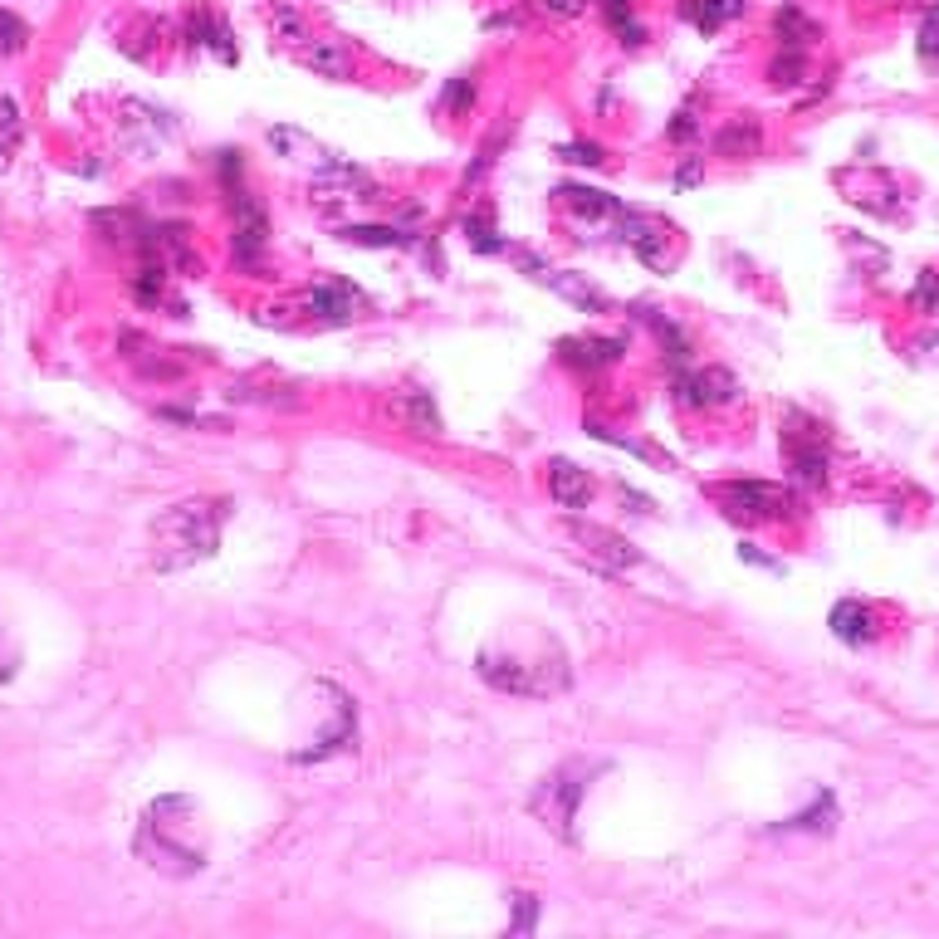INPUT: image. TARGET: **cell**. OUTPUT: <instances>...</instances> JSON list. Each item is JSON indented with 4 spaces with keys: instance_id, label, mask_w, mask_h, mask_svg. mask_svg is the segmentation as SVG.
<instances>
[{
    "instance_id": "cell-2",
    "label": "cell",
    "mask_w": 939,
    "mask_h": 939,
    "mask_svg": "<svg viewBox=\"0 0 939 939\" xmlns=\"http://www.w3.org/2000/svg\"><path fill=\"white\" fill-rule=\"evenodd\" d=\"M225 514H230L225 499H186V504H172L152 524V563L162 573H172V567H186L196 558H211L215 543H221Z\"/></svg>"
},
{
    "instance_id": "cell-5",
    "label": "cell",
    "mask_w": 939,
    "mask_h": 939,
    "mask_svg": "<svg viewBox=\"0 0 939 939\" xmlns=\"http://www.w3.org/2000/svg\"><path fill=\"white\" fill-rule=\"evenodd\" d=\"M567 534H573V543H583V553H592L602 567H612V573H626V567L641 563V553H636L631 543H626L622 534H612V528L602 524H583V518H567Z\"/></svg>"
},
{
    "instance_id": "cell-12",
    "label": "cell",
    "mask_w": 939,
    "mask_h": 939,
    "mask_svg": "<svg viewBox=\"0 0 939 939\" xmlns=\"http://www.w3.org/2000/svg\"><path fill=\"white\" fill-rule=\"evenodd\" d=\"M548 494H553L558 509H587L592 479H587V470H577L573 460H553V465H548Z\"/></svg>"
},
{
    "instance_id": "cell-3",
    "label": "cell",
    "mask_w": 939,
    "mask_h": 939,
    "mask_svg": "<svg viewBox=\"0 0 939 939\" xmlns=\"http://www.w3.org/2000/svg\"><path fill=\"white\" fill-rule=\"evenodd\" d=\"M577 798H583V782H577L573 768L553 773V778L538 782V792L528 798V807H534L538 822H548V827L558 831V837L573 841V817H577Z\"/></svg>"
},
{
    "instance_id": "cell-8",
    "label": "cell",
    "mask_w": 939,
    "mask_h": 939,
    "mask_svg": "<svg viewBox=\"0 0 939 939\" xmlns=\"http://www.w3.org/2000/svg\"><path fill=\"white\" fill-rule=\"evenodd\" d=\"M518 264H524L528 274H534L538 284H548V289H558L563 299H573L577 309H592V313H606V293L602 289H592L587 279H577L573 270H548V264H538L534 254H518Z\"/></svg>"
},
{
    "instance_id": "cell-14",
    "label": "cell",
    "mask_w": 939,
    "mask_h": 939,
    "mask_svg": "<svg viewBox=\"0 0 939 939\" xmlns=\"http://www.w3.org/2000/svg\"><path fill=\"white\" fill-rule=\"evenodd\" d=\"M270 147H274V152H284V156H289V162H309L313 172L333 162V152H328V147H323V142H313V137H303L299 127H274V133H270Z\"/></svg>"
},
{
    "instance_id": "cell-13",
    "label": "cell",
    "mask_w": 939,
    "mask_h": 939,
    "mask_svg": "<svg viewBox=\"0 0 939 939\" xmlns=\"http://www.w3.org/2000/svg\"><path fill=\"white\" fill-rule=\"evenodd\" d=\"M260 250H264V211L250 196H240L235 201V254L250 264V260H260Z\"/></svg>"
},
{
    "instance_id": "cell-15",
    "label": "cell",
    "mask_w": 939,
    "mask_h": 939,
    "mask_svg": "<svg viewBox=\"0 0 939 939\" xmlns=\"http://www.w3.org/2000/svg\"><path fill=\"white\" fill-rule=\"evenodd\" d=\"M563 358L573 362V367L597 372V367H612V362L622 358V342H616V338H567L563 342Z\"/></svg>"
},
{
    "instance_id": "cell-10",
    "label": "cell",
    "mask_w": 939,
    "mask_h": 939,
    "mask_svg": "<svg viewBox=\"0 0 939 939\" xmlns=\"http://www.w3.org/2000/svg\"><path fill=\"white\" fill-rule=\"evenodd\" d=\"M293 59H299V64L309 68V74L333 78V84L352 74V54L338 45V39H313V45L303 39V45H293Z\"/></svg>"
},
{
    "instance_id": "cell-11",
    "label": "cell",
    "mask_w": 939,
    "mask_h": 939,
    "mask_svg": "<svg viewBox=\"0 0 939 939\" xmlns=\"http://www.w3.org/2000/svg\"><path fill=\"white\" fill-rule=\"evenodd\" d=\"M303 309H309L318 323H348V318H358L362 293L348 289V284H318V289L303 299Z\"/></svg>"
},
{
    "instance_id": "cell-26",
    "label": "cell",
    "mask_w": 939,
    "mask_h": 939,
    "mask_svg": "<svg viewBox=\"0 0 939 939\" xmlns=\"http://www.w3.org/2000/svg\"><path fill=\"white\" fill-rule=\"evenodd\" d=\"M465 235L479 245V250H499V240H494V225H489V215H475V221H465Z\"/></svg>"
},
{
    "instance_id": "cell-28",
    "label": "cell",
    "mask_w": 939,
    "mask_h": 939,
    "mask_svg": "<svg viewBox=\"0 0 939 939\" xmlns=\"http://www.w3.org/2000/svg\"><path fill=\"white\" fill-rule=\"evenodd\" d=\"M538 10L558 20H573V15H583V0H538Z\"/></svg>"
},
{
    "instance_id": "cell-6",
    "label": "cell",
    "mask_w": 939,
    "mask_h": 939,
    "mask_svg": "<svg viewBox=\"0 0 939 939\" xmlns=\"http://www.w3.org/2000/svg\"><path fill=\"white\" fill-rule=\"evenodd\" d=\"M719 499L734 509V514H749V518H778L788 514V489L778 485H763V479H734V485L719 489Z\"/></svg>"
},
{
    "instance_id": "cell-1",
    "label": "cell",
    "mask_w": 939,
    "mask_h": 939,
    "mask_svg": "<svg viewBox=\"0 0 939 939\" xmlns=\"http://www.w3.org/2000/svg\"><path fill=\"white\" fill-rule=\"evenodd\" d=\"M137 856L152 871L166 876H191L205 866V841H201V807L191 798H162L142 812L137 827Z\"/></svg>"
},
{
    "instance_id": "cell-17",
    "label": "cell",
    "mask_w": 939,
    "mask_h": 939,
    "mask_svg": "<svg viewBox=\"0 0 939 939\" xmlns=\"http://www.w3.org/2000/svg\"><path fill=\"white\" fill-rule=\"evenodd\" d=\"M342 240L372 245V250H397V245H411V235L397 230V225H342Z\"/></svg>"
},
{
    "instance_id": "cell-7",
    "label": "cell",
    "mask_w": 939,
    "mask_h": 939,
    "mask_svg": "<svg viewBox=\"0 0 939 939\" xmlns=\"http://www.w3.org/2000/svg\"><path fill=\"white\" fill-rule=\"evenodd\" d=\"M675 391H680L685 406H729L739 397V381L734 372L724 367H700V372H680L675 377Z\"/></svg>"
},
{
    "instance_id": "cell-21",
    "label": "cell",
    "mask_w": 939,
    "mask_h": 939,
    "mask_svg": "<svg viewBox=\"0 0 939 939\" xmlns=\"http://www.w3.org/2000/svg\"><path fill=\"white\" fill-rule=\"evenodd\" d=\"M739 10H743V0H700L690 15H694V25H700V29H719L724 20L739 15Z\"/></svg>"
},
{
    "instance_id": "cell-18",
    "label": "cell",
    "mask_w": 939,
    "mask_h": 939,
    "mask_svg": "<svg viewBox=\"0 0 939 939\" xmlns=\"http://www.w3.org/2000/svg\"><path fill=\"white\" fill-rule=\"evenodd\" d=\"M866 622H871V612L861 602H841L837 612H831V631L841 636V641H866Z\"/></svg>"
},
{
    "instance_id": "cell-25",
    "label": "cell",
    "mask_w": 939,
    "mask_h": 939,
    "mask_svg": "<svg viewBox=\"0 0 939 939\" xmlns=\"http://www.w3.org/2000/svg\"><path fill=\"white\" fill-rule=\"evenodd\" d=\"M792 465H798V475L807 479V485H817V479H827V455H822V450L792 446Z\"/></svg>"
},
{
    "instance_id": "cell-9",
    "label": "cell",
    "mask_w": 939,
    "mask_h": 939,
    "mask_svg": "<svg viewBox=\"0 0 939 939\" xmlns=\"http://www.w3.org/2000/svg\"><path fill=\"white\" fill-rule=\"evenodd\" d=\"M387 411H391V421L397 426H406L411 436H440V411H436V401L426 397V391H397V397L387 401Z\"/></svg>"
},
{
    "instance_id": "cell-30",
    "label": "cell",
    "mask_w": 939,
    "mask_h": 939,
    "mask_svg": "<svg viewBox=\"0 0 939 939\" xmlns=\"http://www.w3.org/2000/svg\"><path fill=\"white\" fill-rule=\"evenodd\" d=\"M694 181H700V166H694V162H690V166H685V172H680V176H675V186H694Z\"/></svg>"
},
{
    "instance_id": "cell-19",
    "label": "cell",
    "mask_w": 939,
    "mask_h": 939,
    "mask_svg": "<svg viewBox=\"0 0 939 939\" xmlns=\"http://www.w3.org/2000/svg\"><path fill=\"white\" fill-rule=\"evenodd\" d=\"M759 147V127L753 123H729L719 137H714V152L719 156H743V152H753Z\"/></svg>"
},
{
    "instance_id": "cell-31",
    "label": "cell",
    "mask_w": 939,
    "mask_h": 939,
    "mask_svg": "<svg viewBox=\"0 0 939 939\" xmlns=\"http://www.w3.org/2000/svg\"><path fill=\"white\" fill-rule=\"evenodd\" d=\"M606 5H622V0H606Z\"/></svg>"
},
{
    "instance_id": "cell-22",
    "label": "cell",
    "mask_w": 939,
    "mask_h": 939,
    "mask_svg": "<svg viewBox=\"0 0 939 939\" xmlns=\"http://www.w3.org/2000/svg\"><path fill=\"white\" fill-rule=\"evenodd\" d=\"M29 45V25L15 10H0V54H20Z\"/></svg>"
},
{
    "instance_id": "cell-27",
    "label": "cell",
    "mask_w": 939,
    "mask_h": 939,
    "mask_svg": "<svg viewBox=\"0 0 939 939\" xmlns=\"http://www.w3.org/2000/svg\"><path fill=\"white\" fill-rule=\"evenodd\" d=\"M563 162H577V166H602V147H592V142H577V147H563Z\"/></svg>"
},
{
    "instance_id": "cell-20",
    "label": "cell",
    "mask_w": 939,
    "mask_h": 939,
    "mask_svg": "<svg viewBox=\"0 0 939 939\" xmlns=\"http://www.w3.org/2000/svg\"><path fill=\"white\" fill-rule=\"evenodd\" d=\"M15 147H20V108H15V98L0 93V166H10Z\"/></svg>"
},
{
    "instance_id": "cell-23",
    "label": "cell",
    "mask_w": 939,
    "mask_h": 939,
    "mask_svg": "<svg viewBox=\"0 0 939 939\" xmlns=\"http://www.w3.org/2000/svg\"><path fill=\"white\" fill-rule=\"evenodd\" d=\"M646 323H651V333L661 338V348H671V358H675V362L690 358V342H685V333L675 328L671 318H655V313H646Z\"/></svg>"
},
{
    "instance_id": "cell-24",
    "label": "cell",
    "mask_w": 939,
    "mask_h": 939,
    "mask_svg": "<svg viewBox=\"0 0 939 939\" xmlns=\"http://www.w3.org/2000/svg\"><path fill=\"white\" fill-rule=\"evenodd\" d=\"M446 113H470L475 108V78L470 74H460V78H450V88H446Z\"/></svg>"
},
{
    "instance_id": "cell-29",
    "label": "cell",
    "mask_w": 939,
    "mask_h": 939,
    "mask_svg": "<svg viewBox=\"0 0 939 939\" xmlns=\"http://www.w3.org/2000/svg\"><path fill=\"white\" fill-rule=\"evenodd\" d=\"M524 25V15L518 10H504V15H489V29H518Z\"/></svg>"
},
{
    "instance_id": "cell-4",
    "label": "cell",
    "mask_w": 939,
    "mask_h": 939,
    "mask_svg": "<svg viewBox=\"0 0 939 939\" xmlns=\"http://www.w3.org/2000/svg\"><path fill=\"white\" fill-rule=\"evenodd\" d=\"M309 196H318L323 205H352V201H377V181H372L362 166L338 162L333 156L328 166H318L309 181Z\"/></svg>"
},
{
    "instance_id": "cell-16",
    "label": "cell",
    "mask_w": 939,
    "mask_h": 939,
    "mask_svg": "<svg viewBox=\"0 0 939 939\" xmlns=\"http://www.w3.org/2000/svg\"><path fill=\"white\" fill-rule=\"evenodd\" d=\"M558 201H563L573 215H583V221H606V215H622V205H616L606 191H592V186H563V191H558Z\"/></svg>"
}]
</instances>
